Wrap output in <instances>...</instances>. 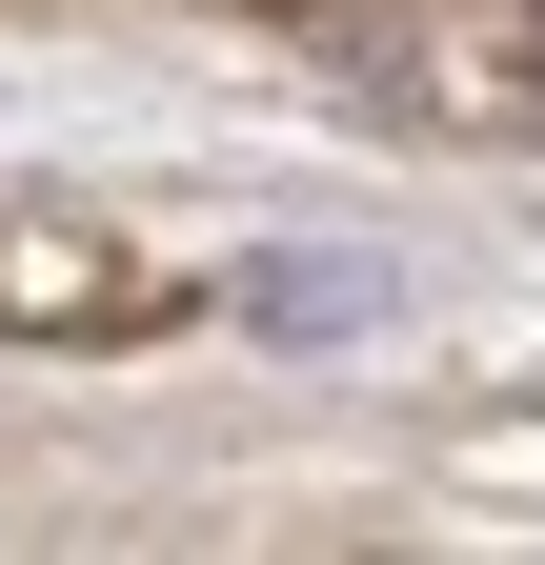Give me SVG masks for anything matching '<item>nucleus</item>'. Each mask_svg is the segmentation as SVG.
Wrapping results in <instances>:
<instances>
[]
</instances>
